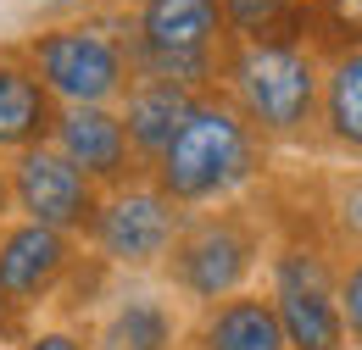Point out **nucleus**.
<instances>
[{
	"mask_svg": "<svg viewBox=\"0 0 362 350\" xmlns=\"http://www.w3.org/2000/svg\"><path fill=\"white\" fill-rule=\"evenodd\" d=\"M189 350H290L284 345V328H279V311L262 289H240L228 301H212V306L195 311L189 334H184Z\"/></svg>",
	"mask_w": 362,
	"mask_h": 350,
	"instance_id": "f8f14e48",
	"label": "nucleus"
},
{
	"mask_svg": "<svg viewBox=\"0 0 362 350\" xmlns=\"http://www.w3.org/2000/svg\"><path fill=\"white\" fill-rule=\"evenodd\" d=\"M23 61L40 73L56 106H117L134 84V56L117 11H73L50 17L17 40Z\"/></svg>",
	"mask_w": 362,
	"mask_h": 350,
	"instance_id": "7ed1b4c3",
	"label": "nucleus"
},
{
	"mask_svg": "<svg viewBox=\"0 0 362 350\" xmlns=\"http://www.w3.org/2000/svg\"><path fill=\"white\" fill-rule=\"evenodd\" d=\"M334 301H340V328L346 350H362V251L334 272Z\"/></svg>",
	"mask_w": 362,
	"mask_h": 350,
	"instance_id": "6ab92c4d",
	"label": "nucleus"
},
{
	"mask_svg": "<svg viewBox=\"0 0 362 350\" xmlns=\"http://www.w3.org/2000/svg\"><path fill=\"white\" fill-rule=\"evenodd\" d=\"M184 311L168 289H117L95 317V350H184Z\"/></svg>",
	"mask_w": 362,
	"mask_h": 350,
	"instance_id": "9b49d317",
	"label": "nucleus"
},
{
	"mask_svg": "<svg viewBox=\"0 0 362 350\" xmlns=\"http://www.w3.org/2000/svg\"><path fill=\"white\" fill-rule=\"evenodd\" d=\"M334 256L313 239H279L268 251V295L290 350H346L340 301H334Z\"/></svg>",
	"mask_w": 362,
	"mask_h": 350,
	"instance_id": "423d86ee",
	"label": "nucleus"
},
{
	"mask_svg": "<svg viewBox=\"0 0 362 350\" xmlns=\"http://www.w3.org/2000/svg\"><path fill=\"white\" fill-rule=\"evenodd\" d=\"M189 106H195V95L179 84H168V78H134L129 95L117 100V117H123V133H129V145H134L139 167H151L162 150H168V139L179 133V123L189 117Z\"/></svg>",
	"mask_w": 362,
	"mask_h": 350,
	"instance_id": "4468645a",
	"label": "nucleus"
},
{
	"mask_svg": "<svg viewBox=\"0 0 362 350\" xmlns=\"http://www.w3.org/2000/svg\"><path fill=\"white\" fill-rule=\"evenodd\" d=\"M262 262H268V222L234 200V206H212V212H189L156 272H162L168 295H179L184 306L201 311L212 301L251 289Z\"/></svg>",
	"mask_w": 362,
	"mask_h": 350,
	"instance_id": "39448f33",
	"label": "nucleus"
},
{
	"mask_svg": "<svg viewBox=\"0 0 362 350\" xmlns=\"http://www.w3.org/2000/svg\"><path fill=\"white\" fill-rule=\"evenodd\" d=\"M218 95L251 123L262 145H307L317 133V95H323V56L307 44V28L273 40L228 44Z\"/></svg>",
	"mask_w": 362,
	"mask_h": 350,
	"instance_id": "f03ea898",
	"label": "nucleus"
},
{
	"mask_svg": "<svg viewBox=\"0 0 362 350\" xmlns=\"http://www.w3.org/2000/svg\"><path fill=\"white\" fill-rule=\"evenodd\" d=\"M17 334H23V322H17V311H11L6 301H0V345H11Z\"/></svg>",
	"mask_w": 362,
	"mask_h": 350,
	"instance_id": "4be33fe9",
	"label": "nucleus"
},
{
	"mask_svg": "<svg viewBox=\"0 0 362 350\" xmlns=\"http://www.w3.org/2000/svg\"><path fill=\"white\" fill-rule=\"evenodd\" d=\"M223 11L228 40H273V34H290V28H307V6L301 11H284L279 0H218Z\"/></svg>",
	"mask_w": 362,
	"mask_h": 350,
	"instance_id": "f3484780",
	"label": "nucleus"
},
{
	"mask_svg": "<svg viewBox=\"0 0 362 350\" xmlns=\"http://www.w3.org/2000/svg\"><path fill=\"white\" fill-rule=\"evenodd\" d=\"M184 350H189V345H184Z\"/></svg>",
	"mask_w": 362,
	"mask_h": 350,
	"instance_id": "b1692460",
	"label": "nucleus"
},
{
	"mask_svg": "<svg viewBox=\"0 0 362 350\" xmlns=\"http://www.w3.org/2000/svg\"><path fill=\"white\" fill-rule=\"evenodd\" d=\"M329 222H334L340 245L362 251V167L334 173V183H329Z\"/></svg>",
	"mask_w": 362,
	"mask_h": 350,
	"instance_id": "a211bd4d",
	"label": "nucleus"
},
{
	"mask_svg": "<svg viewBox=\"0 0 362 350\" xmlns=\"http://www.w3.org/2000/svg\"><path fill=\"white\" fill-rule=\"evenodd\" d=\"M307 44L317 56L362 50V0H307Z\"/></svg>",
	"mask_w": 362,
	"mask_h": 350,
	"instance_id": "dca6fc26",
	"label": "nucleus"
},
{
	"mask_svg": "<svg viewBox=\"0 0 362 350\" xmlns=\"http://www.w3.org/2000/svg\"><path fill=\"white\" fill-rule=\"evenodd\" d=\"M50 145L90 178V183H100V195L134 183V178H145L134 145H129V133H123L117 106H56Z\"/></svg>",
	"mask_w": 362,
	"mask_h": 350,
	"instance_id": "9d476101",
	"label": "nucleus"
},
{
	"mask_svg": "<svg viewBox=\"0 0 362 350\" xmlns=\"http://www.w3.org/2000/svg\"><path fill=\"white\" fill-rule=\"evenodd\" d=\"M262 173H268V145L251 133V123L228 106L218 89L195 95V106L179 123V133L168 139V150L145 167V178L179 212L234 206Z\"/></svg>",
	"mask_w": 362,
	"mask_h": 350,
	"instance_id": "f257e3e1",
	"label": "nucleus"
},
{
	"mask_svg": "<svg viewBox=\"0 0 362 350\" xmlns=\"http://www.w3.org/2000/svg\"><path fill=\"white\" fill-rule=\"evenodd\" d=\"M184 217L189 212H179L151 178H134V183L100 195V212L84 234V251L106 272H156L168 262Z\"/></svg>",
	"mask_w": 362,
	"mask_h": 350,
	"instance_id": "0eeeda50",
	"label": "nucleus"
},
{
	"mask_svg": "<svg viewBox=\"0 0 362 350\" xmlns=\"http://www.w3.org/2000/svg\"><path fill=\"white\" fill-rule=\"evenodd\" d=\"M56 128V100L17 44H0V156L11 162L28 145H45Z\"/></svg>",
	"mask_w": 362,
	"mask_h": 350,
	"instance_id": "ddd939ff",
	"label": "nucleus"
},
{
	"mask_svg": "<svg viewBox=\"0 0 362 350\" xmlns=\"http://www.w3.org/2000/svg\"><path fill=\"white\" fill-rule=\"evenodd\" d=\"M84 267H90V251L73 234H56V228L23 217L0 228V301L17 311L23 328L45 306H56L67 295V284L84 278Z\"/></svg>",
	"mask_w": 362,
	"mask_h": 350,
	"instance_id": "6e6552de",
	"label": "nucleus"
},
{
	"mask_svg": "<svg viewBox=\"0 0 362 350\" xmlns=\"http://www.w3.org/2000/svg\"><path fill=\"white\" fill-rule=\"evenodd\" d=\"M11 217H17V212H11V167H6V156H0V228Z\"/></svg>",
	"mask_w": 362,
	"mask_h": 350,
	"instance_id": "412c9836",
	"label": "nucleus"
},
{
	"mask_svg": "<svg viewBox=\"0 0 362 350\" xmlns=\"http://www.w3.org/2000/svg\"><path fill=\"white\" fill-rule=\"evenodd\" d=\"M317 139H323L329 150L362 162V50H334V56H323Z\"/></svg>",
	"mask_w": 362,
	"mask_h": 350,
	"instance_id": "2eb2a0df",
	"label": "nucleus"
},
{
	"mask_svg": "<svg viewBox=\"0 0 362 350\" xmlns=\"http://www.w3.org/2000/svg\"><path fill=\"white\" fill-rule=\"evenodd\" d=\"M117 23L134 56V78H168L189 95L218 89L223 56L234 44L218 0H123Z\"/></svg>",
	"mask_w": 362,
	"mask_h": 350,
	"instance_id": "20e7f679",
	"label": "nucleus"
},
{
	"mask_svg": "<svg viewBox=\"0 0 362 350\" xmlns=\"http://www.w3.org/2000/svg\"><path fill=\"white\" fill-rule=\"evenodd\" d=\"M11 350H95L90 334H78V328H67V322H28Z\"/></svg>",
	"mask_w": 362,
	"mask_h": 350,
	"instance_id": "aec40b11",
	"label": "nucleus"
},
{
	"mask_svg": "<svg viewBox=\"0 0 362 350\" xmlns=\"http://www.w3.org/2000/svg\"><path fill=\"white\" fill-rule=\"evenodd\" d=\"M6 167H11V212L23 222H40L73 239L90 234L95 212H100V183H90L50 139L17 150Z\"/></svg>",
	"mask_w": 362,
	"mask_h": 350,
	"instance_id": "1a4fd4ad",
	"label": "nucleus"
},
{
	"mask_svg": "<svg viewBox=\"0 0 362 350\" xmlns=\"http://www.w3.org/2000/svg\"><path fill=\"white\" fill-rule=\"evenodd\" d=\"M279 6H284V11H301V6H307V0H279Z\"/></svg>",
	"mask_w": 362,
	"mask_h": 350,
	"instance_id": "5701e85b",
	"label": "nucleus"
}]
</instances>
